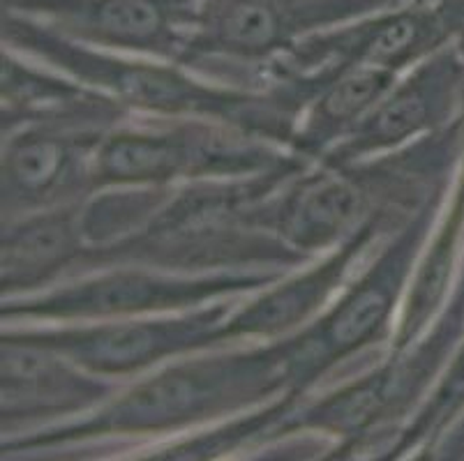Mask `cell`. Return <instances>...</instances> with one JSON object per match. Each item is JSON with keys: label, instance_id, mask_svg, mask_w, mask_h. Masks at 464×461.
Listing matches in <instances>:
<instances>
[{"label": "cell", "instance_id": "6da1fadb", "mask_svg": "<svg viewBox=\"0 0 464 461\" xmlns=\"http://www.w3.org/2000/svg\"><path fill=\"white\" fill-rule=\"evenodd\" d=\"M289 390V337L199 351L130 380L88 416L0 441V456L134 459L146 447L255 411Z\"/></svg>", "mask_w": 464, "mask_h": 461}, {"label": "cell", "instance_id": "7a4b0ae2", "mask_svg": "<svg viewBox=\"0 0 464 461\" xmlns=\"http://www.w3.org/2000/svg\"><path fill=\"white\" fill-rule=\"evenodd\" d=\"M307 164L179 185L137 235L111 247L88 249L83 274L125 264L192 274L303 268L314 259L277 238L271 226V201Z\"/></svg>", "mask_w": 464, "mask_h": 461}, {"label": "cell", "instance_id": "3957f363", "mask_svg": "<svg viewBox=\"0 0 464 461\" xmlns=\"http://www.w3.org/2000/svg\"><path fill=\"white\" fill-rule=\"evenodd\" d=\"M3 46L104 92L132 116L227 122L291 150L301 109L280 88L225 86L180 62L74 42L12 12H3Z\"/></svg>", "mask_w": 464, "mask_h": 461}, {"label": "cell", "instance_id": "277c9868", "mask_svg": "<svg viewBox=\"0 0 464 461\" xmlns=\"http://www.w3.org/2000/svg\"><path fill=\"white\" fill-rule=\"evenodd\" d=\"M464 146V113L441 132L358 162H310L271 201L277 238L316 259L379 213L411 215L453 185Z\"/></svg>", "mask_w": 464, "mask_h": 461}, {"label": "cell", "instance_id": "5b68a950", "mask_svg": "<svg viewBox=\"0 0 464 461\" xmlns=\"http://www.w3.org/2000/svg\"><path fill=\"white\" fill-rule=\"evenodd\" d=\"M450 187L439 189L388 234L322 314L289 335L291 399L333 386L388 353L413 270L444 210Z\"/></svg>", "mask_w": 464, "mask_h": 461}, {"label": "cell", "instance_id": "8992f818", "mask_svg": "<svg viewBox=\"0 0 464 461\" xmlns=\"http://www.w3.org/2000/svg\"><path fill=\"white\" fill-rule=\"evenodd\" d=\"M307 162L289 148L204 118L132 116L104 137L95 155V192L123 185L179 187Z\"/></svg>", "mask_w": 464, "mask_h": 461}, {"label": "cell", "instance_id": "52a82bcc", "mask_svg": "<svg viewBox=\"0 0 464 461\" xmlns=\"http://www.w3.org/2000/svg\"><path fill=\"white\" fill-rule=\"evenodd\" d=\"M404 0H204L180 65L218 83L266 91L294 46Z\"/></svg>", "mask_w": 464, "mask_h": 461}, {"label": "cell", "instance_id": "ba28073f", "mask_svg": "<svg viewBox=\"0 0 464 461\" xmlns=\"http://www.w3.org/2000/svg\"><path fill=\"white\" fill-rule=\"evenodd\" d=\"M286 273H174L150 265H109L82 274L35 295L3 300V325L14 323H88L174 314L234 295H250L276 284Z\"/></svg>", "mask_w": 464, "mask_h": 461}, {"label": "cell", "instance_id": "9c48e42d", "mask_svg": "<svg viewBox=\"0 0 464 461\" xmlns=\"http://www.w3.org/2000/svg\"><path fill=\"white\" fill-rule=\"evenodd\" d=\"M243 298L246 295L222 298L174 314L88 323L3 325V335L49 346L91 374L130 383L185 355L231 346L225 325Z\"/></svg>", "mask_w": 464, "mask_h": 461}, {"label": "cell", "instance_id": "30bf717a", "mask_svg": "<svg viewBox=\"0 0 464 461\" xmlns=\"http://www.w3.org/2000/svg\"><path fill=\"white\" fill-rule=\"evenodd\" d=\"M464 33V0H404L400 5L312 35L268 70V86L303 79L312 92L352 65L404 74Z\"/></svg>", "mask_w": 464, "mask_h": 461}, {"label": "cell", "instance_id": "8fae6325", "mask_svg": "<svg viewBox=\"0 0 464 461\" xmlns=\"http://www.w3.org/2000/svg\"><path fill=\"white\" fill-rule=\"evenodd\" d=\"M109 132L74 122H26L3 132V224L95 192V155Z\"/></svg>", "mask_w": 464, "mask_h": 461}, {"label": "cell", "instance_id": "7c38bea8", "mask_svg": "<svg viewBox=\"0 0 464 461\" xmlns=\"http://www.w3.org/2000/svg\"><path fill=\"white\" fill-rule=\"evenodd\" d=\"M411 215H374L335 249L291 270L276 284L246 295L227 321V341L231 346L276 341L310 325L372 256L382 240Z\"/></svg>", "mask_w": 464, "mask_h": 461}, {"label": "cell", "instance_id": "4fadbf2b", "mask_svg": "<svg viewBox=\"0 0 464 461\" xmlns=\"http://www.w3.org/2000/svg\"><path fill=\"white\" fill-rule=\"evenodd\" d=\"M204 0H3L63 37L97 49L180 62Z\"/></svg>", "mask_w": 464, "mask_h": 461}, {"label": "cell", "instance_id": "5bb4252c", "mask_svg": "<svg viewBox=\"0 0 464 461\" xmlns=\"http://www.w3.org/2000/svg\"><path fill=\"white\" fill-rule=\"evenodd\" d=\"M0 340L3 441L88 416L125 386L91 374L49 346L10 335Z\"/></svg>", "mask_w": 464, "mask_h": 461}, {"label": "cell", "instance_id": "9a60e30c", "mask_svg": "<svg viewBox=\"0 0 464 461\" xmlns=\"http://www.w3.org/2000/svg\"><path fill=\"white\" fill-rule=\"evenodd\" d=\"M464 113V56L458 44L400 74L365 120L319 162L377 158L441 132Z\"/></svg>", "mask_w": 464, "mask_h": 461}, {"label": "cell", "instance_id": "2e32d148", "mask_svg": "<svg viewBox=\"0 0 464 461\" xmlns=\"http://www.w3.org/2000/svg\"><path fill=\"white\" fill-rule=\"evenodd\" d=\"M82 203L40 210L3 224L0 298L35 295L82 277L91 249L83 234Z\"/></svg>", "mask_w": 464, "mask_h": 461}, {"label": "cell", "instance_id": "e0dca14e", "mask_svg": "<svg viewBox=\"0 0 464 461\" xmlns=\"http://www.w3.org/2000/svg\"><path fill=\"white\" fill-rule=\"evenodd\" d=\"M0 132L26 122H74L111 132L132 113L104 92L3 46Z\"/></svg>", "mask_w": 464, "mask_h": 461}, {"label": "cell", "instance_id": "ac0fdd59", "mask_svg": "<svg viewBox=\"0 0 464 461\" xmlns=\"http://www.w3.org/2000/svg\"><path fill=\"white\" fill-rule=\"evenodd\" d=\"M464 259V146L458 173L450 185L444 210L413 270L411 284L400 312L398 328L388 351H402L430 328L444 310Z\"/></svg>", "mask_w": 464, "mask_h": 461}, {"label": "cell", "instance_id": "d6986e66", "mask_svg": "<svg viewBox=\"0 0 464 461\" xmlns=\"http://www.w3.org/2000/svg\"><path fill=\"white\" fill-rule=\"evenodd\" d=\"M400 74L386 67L352 65L324 83L298 116L291 150L319 162L372 113Z\"/></svg>", "mask_w": 464, "mask_h": 461}, {"label": "cell", "instance_id": "ffe728a7", "mask_svg": "<svg viewBox=\"0 0 464 461\" xmlns=\"http://www.w3.org/2000/svg\"><path fill=\"white\" fill-rule=\"evenodd\" d=\"M464 418V340L450 355L444 371L434 380L423 404L404 422L388 447L386 461H428L441 438Z\"/></svg>", "mask_w": 464, "mask_h": 461}, {"label": "cell", "instance_id": "44dd1931", "mask_svg": "<svg viewBox=\"0 0 464 461\" xmlns=\"http://www.w3.org/2000/svg\"><path fill=\"white\" fill-rule=\"evenodd\" d=\"M176 187L123 185L92 192L82 203L83 234L91 247H111L137 235Z\"/></svg>", "mask_w": 464, "mask_h": 461}]
</instances>
